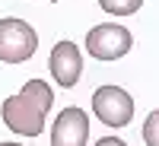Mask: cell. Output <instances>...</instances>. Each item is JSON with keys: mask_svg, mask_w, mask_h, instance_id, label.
Wrapping results in <instances>:
<instances>
[{"mask_svg": "<svg viewBox=\"0 0 159 146\" xmlns=\"http://www.w3.org/2000/svg\"><path fill=\"white\" fill-rule=\"evenodd\" d=\"M38 35L29 22L22 19H0V60L7 64H22L35 54Z\"/></svg>", "mask_w": 159, "mask_h": 146, "instance_id": "cell-2", "label": "cell"}, {"mask_svg": "<svg viewBox=\"0 0 159 146\" xmlns=\"http://www.w3.org/2000/svg\"><path fill=\"white\" fill-rule=\"evenodd\" d=\"M96 146H127V143H124V140H118V137H102Z\"/></svg>", "mask_w": 159, "mask_h": 146, "instance_id": "cell-9", "label": "cell"}, {"mask_svg": "<svg viewBox=\"0 0 159 146\" xmlns=\"http://www.w3.org/2000/svg\"><path fill=\"white\" fill-rule=\"evenodd\" d=\"M0 146H19V143H0Z\"/></svg>", "mask_w": 159, "mask_h": 146, "instance_id": "cell-10", "label": "cell"}, {"mask_svg": "<svg viewBox=\"0 0 159 146\" xmlns=\"http://www.w3.org/2000/svg\"><path fill=\"white\" fill-rule=\"evenodd\" d=\"M130 45H134V38H130V32L124 29V25H96V29H89L86 35V51L92 57H99V60H118V57H124Z\"/></svg>", "mask_w": 159, "mask_h": 146, "instance_id": "cell-4", "label": "cell"}, {"mask_svg": "<svg viewBox=\"0 0 159 146\" xmlns=\"http://www.w3.org/2000/svg\"><path fill=\"white\" fill-rule=\"evenodd\" d=\"M89 140V117L83 108H64L51 127V146H86Z\"/></svg>", "mask_w": 159, "mask_h": 146, "instance_id": "cell-5", "label": "cell"}, {"mask_svg": "<svg viewBox=\"0 0 159 146\" xmlns=\"http://www.w3.org/2000/svg\"><path fill=\"white\" fill-rule=\"evenodd\" d=\"M99 7L111 16H130L143 7V0H99Z\"/></svg>", "mask_w": 159, "mask_h": 146, "instance_id": "cell-7", "label": "cell"}, {"mask_svg": "<svg viewBox=\"0 0 159 146\" xmlns=\"http://www.w3.org/2000/svg\"><path fill=\"white\" fill-rule=\"evenodd\" d=\"M92 111L108 127H127L130 117H134V99L121 86H102L92 95Z\"/></svg>", "mask_w": 159, "mask_h": 146, "instance_id": "cell-3", "label": "cell"}, {"mask_svg": "<svg viewBox=\"0 0 159 146\" xmlns=\"http://www.w3.org/2000/svg\"><path fill=\"white\" fill-rule=\"evenodd\" d=\"M48 70H51V76L57 79V86H64V89L76 86L80 73H83V54H80V48L73 42H57L54 48H51Z\"/></svg>", "mask_w": 159, "mask_h": 146, "instance_id": "cell-6", "label": "cell"}, {"mask_svg": "<svg viewBox=\"0 0 159 146\" xmlns=\"http://www.w3.org/2000/svg\"><path fill=\"white\" fill-rule=\"evenodd\" d=\"M156 124H159V114L153 111V114L147 117V127H143V140H147V146H159V140H156Z\"/></svg>", "mask_w": 159, "mask_h": 146, "instance_id": "cell-8", "label": "cell"}, {"mask_svg": "<svg viewBox=\"0 0 159 146\" xmlns=\"http://www.w3.org/2000/svg\"><path fill=\"white\" fill-rule=\"evenodd\" d=\"M51 86L42 83V79H29L22 86L19 95H10L3 102V124L13 130V134H22V137H38L45 130V114L51 111Z\"/></svg>", "mask_w": 159, "mask_h": 146, "instance_id": "cell-1", "label": "cell"}]
</instances>
